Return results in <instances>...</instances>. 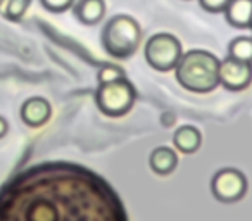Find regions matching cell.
<instances>
[{
	"instance_id": "cell-18",
	"label": "cell",
	"mask_w": 252,
	"mask_h": 221,
	"mask_svg": "<svg viewBox=\"0 0 252 221\" xmlns=\"http://www.w3.org/2000/svg\"><path fill=\"white\" fill-rule=\"evenodd\" d=\"M7 130H9L7 121H5V118L0 116V138L5 137V133H7Z\"/></svg>"
},
{
	"instance_id": "cell-12",
	"label": "cell",
	"mask_w": 252,
	"mask_h": 221,
	"mask_svg": "<svg viewBox=\"0 0 252 221\" xmlns=\"http://www.w3.org/2000/svg\"><path fill=\"white\" fill-rule=\"evenodd\" d=\"M149 164L152 171H156L158 175H169L178 166V156L169 147H158L152 151Z\"/></svg>"
},
{
	"instance_id": "cell-8",
	"label": "cell",
	"mask_w": 252,
	"mask_h": 221,
	"mask_svg": "<svg viewBox=\"0 0 252 221\" xmlns=\"http://www.w3.org/2000/svg\"><path fill=\"white\" fill-rule=\"evenodd\" d=\"M52 116L50 102L43 97H30L21 105V120L32 128L43 126Z\"/></svg>"
},
{
	"instance_id": "cell-15",
	"label": "cell",
	"mask_w": 252,
	"mask_h": 221,
	"mask_svg": "<svg viewBox=\"0 0 252 221\" xmlns=\"http://www.w3.org/2000/svg\"><path fill=\"white\" fill-rule=\"evenodd\" d=\"M76 0H40L43 9H47L49 12H54V14H61V12L69 11L74 5Z\"/></svg>"
},
{
	"instance_id": "cell-3",
	"label": "cell",
	"mask_w": 252,
	"mask_h": 221,
	"mask_svg": "<svg viewBox=\"0 0 252 221\" xmlns=\"http://www.w3.org/2000/svg\"><path fill=\"white\" fill-rule=\"evenodd\" d=\"M142 42V28L135 18L128 14L112 16L102 30V47L116 59H128L138 50Z\"/></svg>"
},
{
	"instance_id": "cell-11",
	"label": "cell",
	"mask_w": 252,
	"mask_h": 221,
	"mask_svg": "<svg viewBox=\"0 0 252 221\" xmlns=\"http://www.w3.org/2000/svg\"><path fill=\"white\" fill-rule=\"evenodd\" d=\"M173 142L175 147L183 154H193L199 151L200 144H202V135H200L199 128L192 126V125H183L173 135Z\"/></svg>"
},
{
	"instance_id": "cell-10",
	"label": "cell",
	"mask_w": 252,
	"mask_h": 221,
	"mask_svg": "<svg viewBox=\"0 0 252 221\" xmlns=\"http://www.w3.org/2000/svg\"><path fill=\"white\" fill-rule=\"evenodd\" d=\"M105 14L104 0H78L74 4V16L78 21L87 26H95L102 21Z\"/></svg>"
},
{
	"instance_id": "cell-1",
	"label": "cell",
	"mask_w": 252,
	"mask_h": 221,
	"mask_svg": "<svg viewBox=\"0 0 252 221\" xmlns=\"http://www.w3.org/2000/svg\"><path fill=\"white\" fill-rule=\"evenodd\" d=\"M0 221H130L112 185L66 161L42 162L0 187Z\"/></svg>"
},
{
	"instance_id": "cell-14",
	"label": "cell",
	"mask_w": 252,
	"mask_h": 221,
	"mask_svg": "<svg viewBox=\"0 0 252 221\" xmlns=\"http://www.w3.org/2000/svg\"><path fill=\"white\" fill-rule=\"evenodd\" d=\"M30 5H32V0H7L5 2L4 16L9 21H19V19L25 18Z\"/></svg>"
},
{
	"instance_id": "cell-19",
	"label": "cell",
	"mask_w": 252,
	"mask_h": 221,
	"mask_svg": "<svg viewBox=\"0 0 252 221\" xmlns=\"http://www.w3.org/2000/svg\"><path fill=\"white\" fill-rule=\"evenodd\" d=\"M5 2H7V0H0V7H2V5H4Z\"/></svg>"
},
{
	"instance_id": "cell-17",
	"label": "cell",
	"mask_w": 252,
	"mask_h": 221,
	"mask_svg": "<svg viewBox=\"0 0 252 221\" xmlns=\"http://www.w3.org/2000/svg\"><path fill=\"white\" fill-rule=\"evenodd\" d=\"M199 4L204 11L220 14V12H224V9L230 4V0H199Z\"/></svg>"
},
{
	"instance_id": "cell-9",
	"label": "cell",
	"mask_w": 252,
	"mask_h": 221,
	"mask_svg": "<svg viewBox=\"0 0 252 221\" xmlns=\"http://www.w3.org/2000/svg\"><path fill=\"white\" fill-rule=\"evenodd\" d=\"M223 14L226 23L233 28H251L252 0H230Z\"/></svg>"
},
{
	"instance_id": "cell-5",
	"label": "cell",
	"mask_w": 252,
	"mask_h": 221,
	"mask_svg": "<svg viewBox=\"0 0 252 221\" xmlns=\"http://www.w3.org/2000/svg\"><path fill=\"white\" fill-rule=\"evenodd\" d=\"M144 56L149 66L154 67L156 71H171L176 67L183 56L182 42L171 33H156L145 42Z\"/></svg>"
},
{
	"instance_id": "cell-13",
	"label": "cell",
	"mask_w": 252,
	"mask_h": 221,
	"mask_svg": "<svg viewBox=\"0 0 252 221\" xmlns=\"http://www.w3.org/2000/svg\"><path fill=\"white\" fill-rule=\"evenodd\" d=\"M228 56L244 63H252V36H237L228 45Z\"/></svg>"
},
{
	"instance_id": "cell-6",
	"label": "cell",
	"mask_w": 252,
	"mask_h": 221,
	"mask_svg": "<svg viewBox=\"0 0 252 221\" xmlns=\"http://www.w3.org/2000/svg\"><path fill=\"white\" fill-rule=\"evenodd\" d=\"M211 190H213V195L220 202H237L247 192V178L238 169L223 168L211 180Z\"/></svg>"
},
{
	"instance_id": "cell-16",
	"label": "cell",
	"mask_w": 252,
	"mask_h": 221,
	"mask_svg": "<svg viewBox=\"0 0 252 221\" xmlns=\"http://www.w3.org/2000/svg\"><path fill=\"white\" fill-rule=\"evenodd\" d=\"M98 83H107V81H114L119 78H125V71L118 66H104L98 71Z\"/></svg>"
},
{
	"instance_id": "cell-2",
	"label": "cell",
	"mask_w": 252,
	"mask_h": 221,
	"mask_svg": "<svg viewBox=\"0 0 252 221\" xmlns=\"http://www.w3.org/2000/svg\"><path fill=\"white\" fill-rule=\"evenodd\" d=\"M221 61L202 49L189 50L175 67L176 81L193 94H209L220 85Z\"/></svg>"
},
{
	"instance_id": "cell-20",
	"label": "cell",
	"mask_w": 252,
	"mask_h": 221,
	"mask_svg": "<svg viewBox=\"0 0 252 221\" xmlns=\"http://www.w3.org/2000/svg\"><path fill=\"white\" fill-rule=\"evenodd\" d=\"M251 28H252V21H251Z\"/></svg>"
},
{
	"instance_id": "cell-4",
	"label": "cell",
	"mask_w": 252,
	"mask_h": 221,
	"mask_svg": "<svg viewBox=\"0 0 252 221\" xmlns=\"http://www.w3.org/2000/svg\"><path fill=\"white\" fill-rule=\"evenodd\" d=\"M137 100V90L128 78H119L107 83H98L95 102L102 114L109 118H119L130 113Z\"/></svg>"
},
{
	"instance_id": "cell-7",
	"label": "cell",
	"mask_w": 252,
	"mask_h": 221,
	"mask_svg": "<svg viewBox=\"0 0 252 221\" xmlns=\"http://www.w3.org/2000/svg\"><path fill=\"white\" fill-rule=\"evenodd\" d=\"M252 83V63L237 61L228 56L220 64V85L230 92H242Z\"/></svg>"
}]
</instances>
